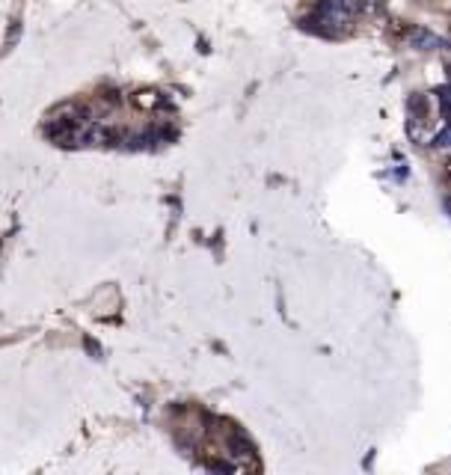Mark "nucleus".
<instances>
[{
	"label": "nucleus",
	"instance_id": "nucleus-1",
	"mask_svg": "<svg viewBox=\"0 0 451 475\" xmlns=\"http://www.w3.org/2000/svg\"><path fill=\"white\" fill-rule=\"evenodd\" d=\"M131 104H134V107H140V110H158V107H164V104H167V98L160 95L158 90H140V92H134V95H131Z\"/></svg>",
	"mask_w": 451,
	"mask_h": 475
},
{
	"label": "nucleus",
	"instance_id": "nucleus-4",
	"mask_svg": "<svg viewBox=\"0 0 451 475\" xmlns=\"http://www.w3.org/2000/svg\"><path fill=\"white\" fill-rule=\"evenodd\" d=\"M445 176H448V181H451V158L445 160Z\"/></svg>",
	"mask_w": 451,
	"mask_h": 475
},
{
	"label": "nucleus",
	"instance_id": "nucleus-2",
	"mask_svg": "<svg viewBox=\"0 0 451 475\" xmlns=\"http://www.w3.org/2000/svg\"><path fill=\"white\" fill-rule=\"evenodd\" d=\"M407 39H410V45H412V48H419V51H433V48L440 45V39H436L433 33L422 30V27H410Z\"/></svg>",
	"mask_w": 451,
	"mask_h": 475
},
{
	"label": "nucleus",
	"instance_id": "nucleus-3",
	"mask_svg": "<svg viewBox=\"0 0 451 475\" xmlns=\"http://www.w3.org/2000/svg\"><path fill=\"white\" fill-rule=\"evenodd\" d=\"M436 146H451V125H448V128H445L440 137H436Z\"/></svg>",
	"mask_w": 451,
	"mask_h": 475
}]
</instances>
